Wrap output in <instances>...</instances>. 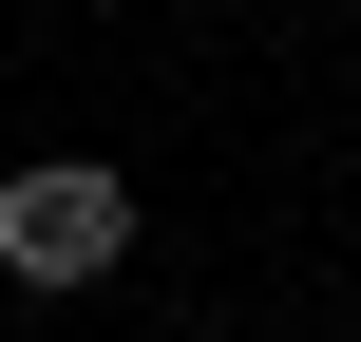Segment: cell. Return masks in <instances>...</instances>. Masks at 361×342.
Here are the masks:
<instances>
[{"label":"cell","mask_w":361,"mask_h":342,"mask_svg":"<svg viewBox=\"0 0 361 342\" xmlns=\"http://www.w3.org/2000/svg\"><path fill=\"white\" fill-rule=\"evenodd\" d=\"M133 228H152V209H133L114 152H19V171H0V286H19V305H95V286L133 267Z\"/></svg>","instance_id":"6da1fadb"}]
</instances>
